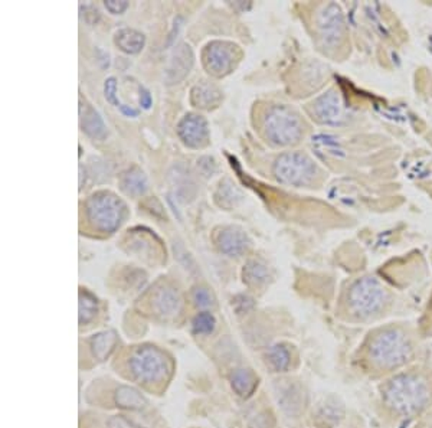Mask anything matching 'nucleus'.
Wrapping results in <instances>:
<instances>
[{"label":"nucleus","mask_w":432,"mask_h":428,"mask_svg":"<svg viewBox=\"0 0 432 428\" xmlns=\"http://www.w3.org/2000/svg\"><path fill=\"white\" fill-rule=\"evenodd\" d=\"M383 401L395 412L412 415L425 408L429 401V389L416 375H400L390 379L382 391Z\"/></svg>","instance_id":"nucleus-1"},{"label":"nucleus","mask_w":432,"mask_h":428,"mask_svg":"<svg viewBox=\"0 0 432 428\" xmlns=\"http://www.w3.org/2000/svg\"><path fill=\"white\" fill-rule=\"evenodd\" d=\"M263 130L267 140L274 146H293L301 140L304 124L300 116L290 107L278 104L267 110L263 120Z\"/></svg>","instance_id":"nucleus-2"},{"label":"nucleus","mask_w":432,"mask_h":428,"mask_svg":"<svg viewBox=\"0 0 432 428\" xmlns=\"http://www.w3.org/2000/svg\"><path fill=\"white\" fill-rule=\"evenodd\" d=\"M126 203L112 192H97L85 203L88 222L100 232L112 234L126 217Z\"/></svg>","instance_id":"nucleus-3"},{"label":"nucleus","mask_w":432,"mask_h":428,"mask_svg":"<svg viewBox=\"0 0 432 428\" xmlns=\"http://www.w3.org/2000/svg\"><path fill=\"white\" fill-rule=\"evenodd\" d=\"M412 347L408 339L398 331L388 329L376 335L369 346L372 361L380 368H398L411 358Z\"/></svg>","instance_id":"nucleus-4"},{"label":"nucleus","mask_w":432,"mask_h":428,"mask_svg":"<svg viewBox=\"0 0 432 428\" xmlns=\"http://www.w3.org/2000/svg\"><path fill=\"white\" fill-rule=\"evenodd\" d=\"M274 174L281 184L301 188L314 184L318 176V167L308 156L300 152H290L275 160Z\"/></svg>","instance_id":"nucleus-5"},{"label":"nucleus","mask_w":432,"mask_h":428,"mask_svg":"<svg viewBox=\"0 0 432 428\" xmlns=\"http://www.w3.org/2000/svg\"><path fill=\"white\" fill-rule=\"evenodd\" d=\"M386 302V292L380 283L372 277L357 280L349 292V304L357 314H372L379 311Z\"/></svg>","instance_id":"nucleus-6"},{"label":"nucleus","mask_w":432,"mask_h":428,"mask_svg":"<svg viewBox=\"0 0 432 428\" xmlns=\"http://www.w3.org/2000/svg\"><path fill=\"white\" fill-rule=\"evenodd\" d=\"M130 368L133 376L144 384L160 381L166 371L167 364L162 350L155 346L138 347L130 359Z\"/></svg>","instance_id":"nucleus-7"},{"label":"nucleus","mask_w":432,"mask_h":428,"mask_svg":"<svg viewBox=\"0 0 432 428\" xmlns=\"http://www.w3.org/2000/svg\"><path fill=\"white\" fill-rule=\"evenodd\" d=\"M239 48L227 41L209 42L202 54L203 66L215 77H225L235 68L239 59Z\"/></svg>","instance_id":"nucleus-8"},{"label":"nucleus","mask_w":432,"mask_h":428,"mask_svg":"<svg viewBox=\"0 0 432 428\" xmlns=\"http://www.w3.org/2000/svg\"><path fill=\"white\" fill-rule=\"evenodd\" d=\"M317 29L318 37L323 41L324 47L339 45L343 41L346 33L342 11L336 5L324 6L317 19Z\"/></svg>","instance_id":"nucleus-9"},{"label":"nucleus","mask_w":432,"mask_h":428,"mask_svg":"<svg viewBox=\"0 0 432 428\" xmlns=\"http://www.w3.org/2000/svg\"><path fill=\"white\" fill-rule=\"evenodd\" d=\"M177 134L188 148L202 149L209 145V126L202 116L186 114L177 124Z\"/></svg>","instance_id":"nucleus-10"},{"label":"nucleus","mask_w":432,"mask_h":428,"mask_svg":"<svg viewBox=\"0 0 432 428\" xmlns=\"http://www.w3.org/2000/svg\"><path fill=\"white\" fill-rule=\"evenodd\" d=\"M193 59L195 57L189 45L180 44L174 47L169 58L167 68L164 69L166 84L172 85V84H177L182 81L191 73V69L193 66Z\"/></svg>","instance_id":"nucleus-11"},{"label":"nucleus","mask_w":432,"mask_h":428,"mask_svg":"<svg viewBox=\"0 0 432 428\" xmlns=\"http://www.w3.org/2000/svg\"><path fill=\"white\" fill-rule=\"evenodd\" d=\"M313 114L323 124H336L342 117V102L335 91L323 94L313 102Z\"/></svg>","instance_id":"nucleus-12"},{"label":"nucleus","mask_w":432,"mask_h":428,"mask_svg":"<svg viewBox=\"0 0 432 428\" xmlns=\"http://www.w3.org/2000/svg\"><path fill=\"white\" fill-rule=\"evenodd\" d=\"M216 244H218V248L224 254L231 257H238L242 256L248 249L249 239L242 230L229 227L224 228L218 234V237H216Z\"/></svg>","instance_id":"nucleus-13"},{"label":"nucleus","mask_w":432,"mask_h":428,"mask_svg":"<svg viewBox=\"0 0 432 428\" xmlns=\"http://www.w3.org/2000/svg\"><path fill=\"white\" fill-rule=\"evenodd\" d=\"M80 120L81 129L87 136L94 140H104L107 136V127L101 116L92 109L88 102L80 100Z\"/></svg>","instance_id":"nucleus-14"},{"label":"nucleus","mask_w":432,"mask_h":428,"mask_svg":"<svg viewBox=\"0 0 432 428\" xmlns=\"http://www.w3.org/2000/svg\"><path fill=\"white\" fill-rule=\"evenodd\" d=\"M120 188L126 195H130V196L144 195V192H146L149 188L148 177L141 169H138L137 166H133L121 174Z\"/></svg>","instance_id":"nucleus-15"},{"label":"nucleus","mask_w":432,"mask_h":428,"mask_svg":"<svg viewBox=\"0 0 432 428\" xmlns=\"http://www.w3.org/2000/svg\"><path fill=\"white\" fill-rule=\"evenodd\" d=\"M222 100V93L210 84L195 85L191 94V101L195 107L203 110H210L218 107Z\"/></svg>","instance_id":"nucleus-16"},{"label":"nucleus","mask_w":432,"mask_h":428,"mask_svg":"<svg viewBox=\"0 0 432 428\" xmlns=\"http://www.w3.org/2000/svg\"><path fill=\"white\" fill-rule=\"evenodd\" d=\"M117 342H119V338L114 331H104V332L94 335L90 340L92 356L100 362L105 361L116 349Z\"/></svg>","instance_id":"nucleus-17"},{"label":"nucleus","mask_w":432,"mask_h":428,"mask_svg":"<svg viewBox=\"0 0 432 428\" xmlns=\"http://www.w3.org/2000/svg\"><path fill=\"white\" fill-rule=\"evenodd\" d=\"M114 42L126 54H138L144 48V44H146V38L136 29L124 28L116 33Z\"/></svg>","instance_id":"nucleus-18"},{"label":"nucleus","mask_w":432,"mask_h":428,"mask_svg":"<svg viewBox=\"0 0 432 428\" xmlns=\"http://www.w3.org/2000/svg\"><path fill=\"white\" fill-rule=\"evenodd\" d=\"M232 389L236 392V396L241 398H248L258 386V378L251 369H236L231 378Z\"/></svg>","instance_id":"nucleus-19"},{"label":"nucleus","mask_w":432,"mask_h":428,"mask_svg":"<svg viewBox=\"0 0 432 428\" xmlns=\"http://www.w3.org/2000/svg\"><path fill=\"white\" fill-rule=\"evenodd\" d=\"M114 400L120 408L128 410V411H140L148 405L146 398H144L136 388L126 386V385L119 386L116 389Z\"/></svg>","instance_id":"nucleus-20"},{"label":"nucleus","mask_w":432,"mask_h":428,"mask_svg":"<svg viewBox=\"0 0 432 428\" xmlns=\"http://www.w3.org/2000/svg\"><path fill=\"white\" fill-rule=\"evenodd\" d=\"M242 277H244V281L248 285H251V287H261V285H264L268 281L270 273L265 264L257 260H251L244 267Z\"/></svg>","instance_id":"nucleus-21"},{"label":"nucleus","mask_w":432,"mask_h":428,"mask_svg":"<svg viewBox=\"0 0 432 428\" xmlns=\"http://www.w3.org/2000/svg\"><path fill=\"white\" fill-rule=\"evenodd\" d=\"M155 307L160 314L173 316L179 311L180 297L174 289H160L155 296Z\"/></svg>","instance_id":"nucleus-22"},{"label":"nucleus","mask_w":432,"mask_h":428,"mask_svg":"<svg viewBox=\"0 0 432 428\" xmlns=\"http://www.w3.org/2000/svg\"><path fill=\"white\" fill-rule=\"evenodd\" d=\"M267 362L275 372H282L292 362V355L284 345H275L270 347L267 353Z\"/></svg>","instance_id":"nucleus-23"},{"label":"nucleus","mask_w":432,"mask_h":428,"mask_svg":"<svg viewBox=\"0 0 432 428\" xmlns=\"http://www.w3.org/2000/svg\"><path fill=\"white\" fill-rule=\"evenodd\" d=\"M278 401L281 407L290 414H297L301 408L300 403V391H296V386L287 385L278 391Z\"/></svg>","instance_id":"nucleus-24"},{"label":"nucleus","mask_w":432,"mask_h":428,"mask_svg":"<svg viewBox=\"0 0 432 428\" xmlns=\"http://www.w3.org/2000/svg\"><path fill=\"white\" fill-rule=\"evenodd\" d=\"M241 199V194L229 181H224L220 184L218 191L215 194V201L222 208H232Z\"/></svg>","instance_id":"nucleus-25"},{"label":"nucleus","mask_w":432,"mask_h":428,"mask_svg":"<svg viewBox=\"0 0 432 428\" xmlns=\"http://www.w3.org/2000/svg\"><path fill=\"white\" fill-rule=\"evenodd\" d=\"M98 310V303L94 295L87 290L80 292V325L91 322Z\"/></svg>","instance_id":"nucleus-26"},{"label":"nucleus","mask_w":432,"mask_h":428,"mask_svg":"<svg viewBox=\"0 0 432 428\" xmlns=\"http://www.w3.org/2000/svg\"><path fill=\"white\" fill-rule=\"evenodd\" d=\"M215 326H216V320L213 314L208 311H203L195 316L193 322H192V329H193V333L196 335H209L215 331Z\"/></svg>","instance_id":"nucleus-27"},{"label":"nucleus","mask_w":432,"mask_h":428,"mask_svg":"<svg viewBox=\"0 0 432 428\" xmlns=\"http://www.w3.org/2000/svg\"><path fill=\"white\" fill-rule=\"evenodd\" d=\"M192 300L198 307H210L215 303V297L212 292L206 287H202V285H198V287L193 289Z\"/></svg>","instance_id":"nucleus-28"},{"label":"nucleus","mask_w":432,"mask_h":428,"mask_svg":"<svg viewBox=\"0 0 432 428\" xmlns=\"http://www.w3.org/2000/svg\"><path fill=\"white\" fill-rule=\"evenodd\" d=\"M104 95H105V100L108 102H112L113 105H116V107H119V109H120L121 102H120V100L117 97V80L114 77L108 78L105 81V84H104Z\"/></svg>","instance_id":"nucleus-29"},{"label":"nucleus","mask_w":432,"mask_h":428,"mask_svg":"<svg viewBox=\"0 0 432 428\" xmlns=\"http://www.w3.org/2000/svg\"><path fill=\"white\" fill-rule=\"evenodd\" d=\"M252 306H254V303H252V299H249L248 296H236L234 300H232V307L239 313H246L248 310L252 309Z\"/></svg>","instance_id":"nucleus-30"},{"label":"nucleus","mask_w":432,"mask_h":428,"mask_svg":"<svg viewBox=\"0 0 432 428\" xmlns=\"http://www.w3.org/2000/svg\"><path fill=\"white\" fill-rule=\"evenodd\" d=\"M104 5L114 15H121L128 8V2H126V0H105Z\"/></svg>","instance_id":"nucleus-31"},{"label":"nucleus","mask_w":432,"mask_h":428,"mask_svg":"<svg viewBox=\"0 0 432 428\" xmlns=\"http://www.w3.org/2000/svg\"><path fill=\"white\" fill-rule=\"evenodd\" d=\"M83 11V18L88 25H95L100 20V12L94 6H84L81 8Z\"/></svg>","instance_id":"nucleus-32"},{"label":"nucleus","mask_w":432,"mask_h":428,"mask_svg":"<svg viewBox=\"0 0 432 428\" xmlns=\"http://www.w3.org/2000/svg\"><path fill=\"white\" fill-rule=\"evenodd\" d=\"M140 104L143 105V109H150L152 105V95L148 90H144L143 87H140Z\"/></svg>","instance_id":"nucleus-33"},{"label":"nucleus","mask_w":432,"mask_h":428,"mask_svg":"<svg viewBox=\"0 0 432 428\" xmlns=\"http://www.w3.org/2000/svg\"><path fill=\"white\" fill-rule=\"evenodd\" d=\"M120 110H121V113H123L124 116H127V117H137V116H138V110H136V109H133V107L126 105V104H121Z\"/></svg>","instance_id":"nucleus-34"},{"label":"nucleus","mask_w":432,"mask_h":428,"mask_svg":"<svg viewBox=\"0 0 432 428\" xmlns=\"http://www.w3.org/2000/svg\"><path fill=\"white\" fill-rule=\"evenodd\" d=\"M108 428H128V425H127L126 420L116 417L110 421V424H108Z\"/></svg>","instance_id":"nucleus-35"}]
</instances>
